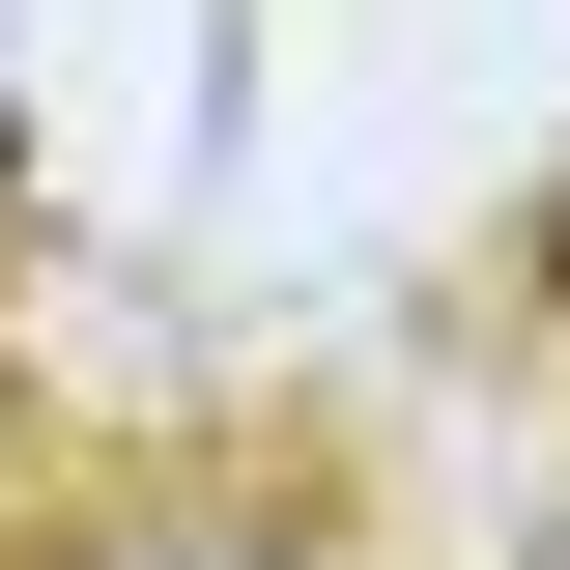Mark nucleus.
I'll use <instances>...</instances> for the list:
<instances>
[{"label":"nucleus","instance_id":"nucleus-1","mask_svg":"<svg viewBox=\"0 0 570 570\" xmlns=\"http://www.w3.org/2000/svg\"><path fill=\"white\" fill-rule=\"evenodd\" d=\"M115 570H285V542H115Z\"/></svg>","mask_w":570,"mask_h":570}]
</instances>
